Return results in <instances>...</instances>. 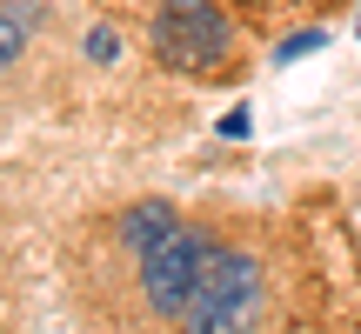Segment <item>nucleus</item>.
<instances>
[{
    "label": "nucleus",
    "instance_id": "nucleus-1",
    "mask_svg": "<svg viewBox=\"0 0 361 334\" xmlns=\"http://www.w3.org/2000/svg\"><path fill=\"white\" fill-rule=\"evenodd\" d=\"M255 295H261V274L247 254H234V247H207V268L201 281H194V301H188V321L221 334V328H241L247 314H255Z\"/></svg>",
    "mask_w": 361,
    "mask_h": 334
},
{
    "label": "nucleus",
    "instance_id": "nucleus-2",
    "mask_svg": "<svg viewBox=\"0 0 361 334\" xmlns=\"http://www.w3.org/2000/svg\"><path fill=\"white\" fill-rule=\"evenodd\" d=\"M228 20L214 0H161L154 13V54L168 67H221L228 61Z\"/></svg>",
    "mask_w": 361,
    "mask_h": 334
},
{
    "label": "nucleus",
    "instance_id": "nucleus-8",
    "mask_svg": "<svg viewBox=\"0 0 361 334\" xmlns=\"http://www.w3.org/2000/svg\"><path fill=\"white\" fill-rule=\"evenodd\" d=\"M221 134H228V141H241V134H247V107H234V114L221 120Z\"/></svg>",
    "mask_w": 361,
    "mask_h": 334
},
{
    "label": "nucleus",
    "instance_id": "nucleus-7",
    "mask_svg": "<svg viewBox=\"0 0 361 334\" xmlns=\"http://www.w3.org/2000/svg\"><path fill=\"white\" fill-rule=\"evenodd\" d=\"M87 54H94V61H114V54H121L114 27H94V34H87Z\"/></svg>",
    "mask_w": 361,
    "mask_h": 334
},
{
    "label": "nucleus",
    "instance_id": "nucleus-4",
    "mask_svg": "<svg viewBox=\"0 0 361 334\" xmlns=\"http://www.w3.org/2000/svg\"><path fill=\"white\" fill-rule=\"evenodd\" d=\"M174 228H180V221H174V207H168V201H141V207H128V221H121V241H128L134 254H147V247L168 241Z\"/></svg>",
    "mask_w": 361,
    "mask_h": 334
},
{
    "label": "nucleus",
    "instance_id": "nucleus-6",
    "mask_svg": "<svg viewBox=\"0 0 361 334\" xmlns=\"http://www.w3.org/2000/svg\"><path fill=\"white\" fill-rule=\"evenodd\" d=\"M322 40H328L322 27H308V34H295V40H281V47H274V61L288 67V61H301V54H314V47H322Z\"/></svg>",
    "mask_w": 361,
    "mask_h": 334
},
{
    "label": "nucleus",
    "instance_id": "nucleus-5",
    "mask_svg": "<svg viewBox=\"0 0 361 334\" xmlns=\"http://www.w3.org/2000/svg\"><path fill=\"white\" fill-rule=\"evenodd\" d=\"M20 47H27V20H20L13 7H0V67L20 61Z\"/></svg>",
    "mask_w": 361,
    "mask_h": 334
},
{
    "label": "nucleus",
    "instance_id": "nucleus-3",
    "mask_svg": "<svg viewBox=\"0 0 361 334\" xmlns=\"http://www.w3.org/2000/svg\"><path fill=\"white\" fill-rule=\"evenodd\" d=\"M207 247H214V241L174 228L168 241H154L141 254V287H147V308H154V314H188L194 281H201V268H207Z\"/></svg>",
    "mask_w": 361,
    "mask_h": 334
}]
</instances>
